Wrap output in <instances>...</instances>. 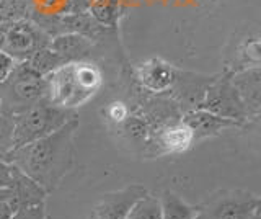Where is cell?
<instances>
[{"label": "cell", "instance_id": "cell-1", "mask_svg": "<svg viewBox=\"0 0 261 219\" xmlns=\"http://www.w3.org/2000/svg\"><path fill=\"white\" fill-rule=\"evenodd\" d=\"M79 126V118L73 116L54 133L12 149L4 160L13 164L47 193H51L75 165V134Z\"/></svg>", "mask_w": 261, "mask_h": 219}, {"label": "cell", "instance_id": "cell-2", "mask_svg": "<svg viewBox=\"0 0 261 219\" xmlns=\"http://www.w3.org/2000/svg\"><path fill=\"white\" fill-rule=\"evenodd\" d=\"M49 103L73 110L90 102L103 85L101 69L92 61H70L46 76Z\"/></svg>", "mask_w": 261, "mask_h": 219}, {"label": "cell", "instance_id": "cell-3", "mask_svg": "<svg viewBox=\"0 0 261 219\" xmlns=\"http://www.w3.org/2000/svg\"><path fill=\"white\" fill-rule=\"evenodd\" d=\"M77 116L73 110H65L49 103L47 99L31 105L30 108L13 115V148L38 141L41 137L54 133L70 118Z\"/></svg>", "mask_w": 261, "mask_h": 219}, {"label": "cell", "instance_id": "cell-4", "mask_svg": "<svg viewBox=\"0 0 261 219\" xmlns=\"http://www.w3.org/2000/svg\"><path fill=\"white\" fill-rule=\"evenodd\" d=\"M46 77L33 70L27 61L16 62L8 77L0 82V103L15 115L46 99Z\"/></svg>", "mask_w": 261, "mask_h": 219}, {"label": "cell", "instance_id": "cell-5", "mask_svg": "<svg viewBox=\"0 0 261 219\" xmlns=\"http://www.w3.org/2000/svg\"><path fill=\"white\" fill-rule=\"evenodd\" d=\"M261 208L258 194L247 190H219L198 206V219H250Z\"/></svg>", "mask_w": 261, "mask_h": 219}, {"label": "cell", "instance_id": "cell-6", "mask_svg": "<svg viewBox=\"0 0 261 219\" xmlns=\"http://www.w3.org/2000/svg\"><path fill=\"white\" fill-rule=\"evenodd\" d=\"M49 43L51 36L28 18L2 23L0 51L7 53L16 62L30 59L38 50L49 46Z\"/></svg>", "mask_w": 261, "mask_h": 219}, {"label": "cell", "instance_id": "cell-7", "mask_svg": "<svg viewBox=\"0 0 261 219\" xmlns=\"http://www.w3.org/2000/svg\"><path fill=\"white\" fill-rule=\"evenodd\" d=\"M201 108L207 110L209 113H214L220 118L239 121L243 126L250 121L240 95L230 82L228 72L217 76L214 82L209 85Z\"/></svg>", "mask_w": 261, "mask_h": 219}, {"label": "cell", "instance_id": "cell-8", "mask_svg": "<svg viewBox=\"0 0 261 219\" xmlns=\"http://www.w3.org/2000/svg\"><path fill=\"white\" fill-rule=\"evenodd\" d=\"M216 77L217 76H204V74H196V72L176 69L173 85L163 95L170 96L176 103V107L181 113L198 110L202 105L206 90L216 80Z\"/></svg>", "mask_w": 261, "mask_h": 219}, {"label": "cell", "instance_id": "cell-9", "mask_svg": "<svg viewBox=\"0 0 261 219\" xmlns=\"http://www.w3.org/2000/svg\"><path fill=\"white\" fill-rule=\"evenodd\" d=\"M193 144H196L193 131L179 119L150 134L145 145L147 149L152 151V154H157V156H165V154L176 156V154H183L191 149Z\"/></svg>", "mask_w": 261, "mask_h": 219}, {"label": "cell", "instance_id": "cell-10", "mask_svg": "<svg viewBox=\"0 0 261 219\" xmlns=\"http://www.w3.org/2000/svg\"><path fill=\"white\" fill-rule=\"evenodd\" d=\"M176 67L160 58H150L136 67V79L145 92L153 95L167 93L175 82Z\"/></svg>", "mask_w": 261, "mask_h": 219}, {"label": "cell", "instance_id": "cell-11", "mask_svg": "<svg viewBox=\"0 0 261 219\" xmlns=\"http://www.w3.org/2000/svg\"><path fill=\"white\" fill-rule=\"evenodd\" d=\"M149 193L142 185H129L126 188L106 193L98 201L93 209L95 219H126L129 208L134 205V201Z\"/></svg>", "mask_w": 261, "mask_h": 219}, {"label": "cell", "instance_id": "cell-12", "mask_svg": "<svg viewBox=\"0 0 261 219\" xmlns=\"http://www.w3.org/2000/svg\"><path fill=\"white\" fill-rule=\"evenodd\" d=\"M230 82L239 92L243 102V107L247 110L248 119H256L261 111V69L248 67L232 72Z\"/></svg>", "mask_w": 261, "mask_h": 219}, {"label": "cell", "instance_id": "cell-13", "mask_svg": "<svg viewBox=\"0 0 261 219\" xmlns=\"http://www.w3.org/2000/svg\"><path fill=\"white\" fill-rule=\"evenodd\" d=\"M181 121L193 131L194 142L206 139V137L217 136L222 131H225V129L243 126L242 123H239V121L220 118V116L214 115V113H209L207 110H202V108L183 113Z\"/></svg>", "mask_w": 261, "mask_h": 219}, {"label": "cell", "instance_id": "cell-14", "mask_svg": "<svg viewBox=\"0 0 261 219\" xmlns=\"http://www.w3.org/2000/svg\"><path fill=\"white\" fill-rule=\"evenodd\" d=\"M8 191H10V203L13 206V211L18 208L46 203L47 197V191L43 186H39L35 180H31L28 175H24L16 167L13 172V183L8 188Z\"/></svg>", "mask_w": 261, "mask_h": 219}, {"label": "cell", "instance_id": "cell-15", "mask_svg": "<svg viewBox=\"0 0 261 219\" xmlns=\"http://www.w3.org/2000/svg\"><path fill=\"white\" fill-rule=\"evenodd\" d=\"M95 46V41L84 35L77 33H65V35H57L51 38L49 47L57 54L65 62L70 61H84L87 59Z\"/></svg>", "mask_w": 261, "mask_h": 219}, {"label": "cell", "instance_id": "cell-16", "mask_svg": "<svg viewBox=\"0 0 261 219\" xmlns=\"http://www.w3.org/2000/svg\"><path fill=\"white\" fill-rule=\"evenodd\" d=\"M159 200L162 206V219H196L198 217V206L188 205L186 201H183L173 191L165 190Z\"/></svg>", "mask_w": 261, "mask_h": 219}, {"label": "cell", "instance_id": "cell-17", "mask_svg": "<svg viewBox=\"0 0 261 219\" xmlns=\"http://www.w3.org/2000/svg\"><path fill=\"white\" fill-rule=\"evenodd\" d=\"M88 13L98 25L106 30H114L121 17V2L119 0H92Z\"/></svg>", "mask_w": 261, "mask_h": 219}, {"label": "cell", "instance_id": "cell-18", "mask_svg": "<svg viewBox=\"0 0 261 219\" xmlns=\"http://www.w3.org/2000/svg\"><path fill=\"white\" fill-rule=\"evenodd\" d=\"M116 128L121 129V134L136 145H145L150 137V128L141 113H133Z\"/></svg>", "mask_w": 261, "mask_h": 219}, {"label": "cell", "instance_id": "cell-19", "mask_svg": "<svg viewBox=\"0 0 261 219\" xmlns=\"http://www.w3.org/2000/svg\"><path fill=\"white\" fill-rule=\"evenodd\" d=\"M27 62L33 70L38 72V74L43 77L49 76L53 70H56L57 67H61L62 64H65V61L61 56H57L49 46L38 50L30 59H27Z\"/></svg>", "mask_w": 261, "mask_h": 219}, {"label": "cell", "instance_id": "cell-20", "mask_svg": "<svg viewBox=\"0 0 261 219\" xmlns=\"http://www.w3.org/2000/svg\"><path fill=\"white\" fill-rule=\"evenodd\" d=\"M126 219H162L160 200L145 193L129 208Z\"/></svg>", "mask_w": 261, "mask_h": 219}, {"label": "cell", "instance_id": "cell-21", "mask_svg": "<svg viewBox=\"0 0 261 219\" xmlns=\"http://www.w3.org/2000/svg\"><path fill=\"white\" fill-rule=\"evenodd\" d=\"M31 0H0V23L28 18Z\"/></svg>", "mask_w": 261, "mask_h": 219}, {"label": "cell", "instance_id": "cell-22", "mask_svg": "<svg viewBox=\"0 0 261 219\" xmlns=\"http://www.w3.org/2000/svg\"><path fill=\"white\" fill-rule=\"evenodd\" d=\"M13 148V115L0 103V159Z\"/></svg>", "mask_w": 261, "mask_h": 219}, {"label": "cell", "instance_id": "cell-23", "mask_svg": "<svg viewBox=\"0 0 261 219\" xmlns=\"http://www.w3.org/2000/svg\"><path fill=\"white\" fill-rule=\"evenodd\" d=\"M67 0H31V12L41 15H64Z\"/></svg>", "mask_w": 261, "mask_h": 219}, {"label": "cell", "instance_id": "cell-24", "mask_svg": "<svg viewBox=\"0 0 261 219\" xmlns=\"http://www.w3.org/2000/svg\"><path fill=\"white\" fill-rule=\"evenodd\" d=\"M129 115H130V108L127 107V103L119 102V100H114V102L108 103V107L105 108L106 119H108L110 123L114 126L121 125Z\"/></svg>", "mask_w": 261, "mask_h": 219}, {"label": "cell", "instance_id": "cell-25", "mask_svg": "<svg viewBox=\"0 0 261 219\" xmlns=\"http://www.w3.org/2000/svg\"><path fill=\"white\" fill-rule=\"evenodd\" d=\"M10 219H47L46 203H39V205L15 209Z\"/></svg>", "mask_w": 261, "mask_h": 219}, {"label": "cell", "instance_id": "cell-26", "mask_svg": "<svg viewBox=\"0 0 261 219\" xmlns=\"http://www.w3.org/2000/svg\"><path fill=\"white\" fill-rule=\"evenodd\" d=\"M13 172H15V165L4 159H0V190H7L12 186Z\"/></svg>", "mask_w": 261, "mask_h": 219}, {"label": "cell", "instance_id": "cell-27", "mask_svg": "<svg viewBox=\"0 0 261 219\" xmlns=\"http://www.w3.org/2000/svg\"><path fill=\"white\" fill-rule=\"evenodd\" d=\"M92 0H67L64 15H79V13H88Z\"/></svg>", "mask_w": 261, "mask_h": 219}, {"label": "cell", "instance_id": "cell-28", "mask_svg": "<svg viewBox=\"0 0 261 219\" xmlns=\"http://www.w3.org/2000/svg\"><path fill=\"white\" fill-rule=\"evenodd\" d=\"M16 61L13 58H10L7 53L0 51V82H4V80L8 77V74L12 72V69L15 67Z\"/></svg>", "mask_w": 261, "mask_h": 219}, {"label": "cell", "instance_id": "cell-29", "mask_svg": "<svg viewBox=\"0 0 261 219\" xmlns=\"http://www.w3.org/2000/svg\"><path fill=\"white\" fill-rule=\"evenodd\" d=\"M250 219H261V208L258 211H255V214H253Z\"/></svg>", "mask_w": 261, "mask_h": 219}]
</instances>
